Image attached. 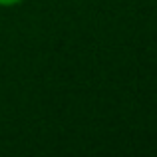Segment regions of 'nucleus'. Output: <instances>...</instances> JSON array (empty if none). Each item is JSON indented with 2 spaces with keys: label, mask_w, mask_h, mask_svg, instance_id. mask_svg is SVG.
<instances>
[{
  "label": "nucleus",
  "mask_w": 157,
  "mask_h": 157,
  "mask_svg": "<svg viewBox=\"0 0 157 157\" xmlns=\"http://www.w3.org/2000/svg\"><path fill=\"white\" fill-rule=\"evenodd\" d=\"M22 0H0V6L8 8V6H16V4H20Z\"/></svg>",
  "instance_id": "f257e3e1"
}]
</instances>
